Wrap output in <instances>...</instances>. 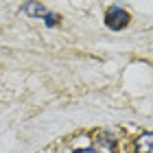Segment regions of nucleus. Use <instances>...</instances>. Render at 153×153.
<instances>
[{
    "label": "nucleus",
    "instance_id": "39448f33",
    "mask_svg": "<svg viewBox=\"0 0 153 153\" xmlns=\"http://www.w3.org/2000/svg\"><path fill=\"white\" fill-rule=\"evenodd\" d=\"M74 153H99L96 149H92V147H88V149H76Z\"/></svg>",
    "mask_w": 153,
    "mask_h": 153
},
{
    "label": "nucleus",
    "instance_id": "f03ea898",
    "mask_svg": "<svg viewBox=\"0 0 153 153\" xmlns=\"http://www.w3.org/2000/svg\"><path fill=\"white\" fill-rule=\"evenodd\" d=\"M136 151L138 153H153V134L144 131L136 138Z\"/></svg>",
    "mask_w": 153,
    "mask_h": 153
},
{
    "label": "nucleus",
    "instance_id": "20e7f679",
    "mask_svg": "<svg viewBox=\"0 0 153 153\" xmlns=\"http://www.w3.org/2000/svg\"><path fill=\"white\" fill-rule=\"evenodd\" d=\"M42 20H44V22H46V26L51 29V26H57V24H59L61 16H59V13H53V11H46V16L42 18Z\"/></svg>",
    "mask_w": 153,
    "mask_h": 153
},
{
    "label": "nucleus",
    "instance_id": "f257e3e1",
    "mask_svg": "<svg viewBox=\"0 0 153 153\" xmlns=\"http://www.w3.org/2000/svg\"><path fill=\"white\" fill-rule=\"evenodd\" d=\"M129 22H131L129 11L123 9L120 4H114V7H109V9L105 11V24H107V29H112V31H123V29H127Z\"/></svg>",
    "mask_w": 153,
    "mask_h": 153
},
{
    "label": "nucleus",
    "instance_id": "7ed1b4c3",
    "mask_svg": "<svg viewBox=\"0 0 153 153\" xmlns=\"http://www.w3.org/2000/svg\"><path fill=\"white\" fill-rule=\"evenodd\" d=\"M24 13L29 18H44L46 16V7L42 2H26L24 4Z\"/></svg>",
    "mask_w": 153,
    "mask_h": 153
}]
</instances>
